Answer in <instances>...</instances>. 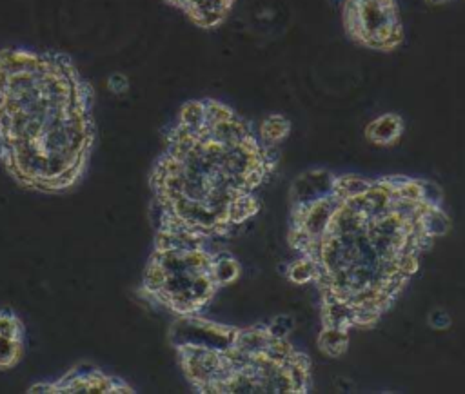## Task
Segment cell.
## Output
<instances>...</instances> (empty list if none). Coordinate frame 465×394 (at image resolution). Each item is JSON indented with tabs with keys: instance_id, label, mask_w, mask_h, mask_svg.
<instances>
[{
	"instance_id": "cell-1",
	"label": "cell",
	"mask_w": 465,
	"mask_h": 394,
	"mask_svg": "<svg viewBox=\"0 0 465 394\" xmlns=\"http://www.w3.org/2000/svg\"><path fill=\"white\" fill-rule=\"evenodd\" d=\"M93 86L60 51L0 49V164L24 189L60 195L93 153Z\"/></svg>"
},
{
	"instance_id": "cell-2",
	"label": "cell",
	"mask_w": 465,
	"mask_h": 394,
	"mask_svg": "<svg viewBox=\"0 0 465 394\" xmlns=\"http://www.w3.org/2000/svg\"><path fill=\"white\" fill-rule=\"evenodd\" d=\"M346 29L372 49H393L402 40L394 0H347Z\"/></svg>"
},
{
	"instance_id": "cell-3",
	"label": "cell",
	"mask_w": 465,
	"mask_h": 394,
	"mask_svg": "<svg viewBox=\"0 0 465 394\" xmlns=\"http://www.w3.org/2000/svg\"><path fill=\"white\" fill-rule=\"evenodd\" d=\"M35 394H130L134 393L128 382L119 376L108 374L91 363H78L57 382L35 384L29 387Z\"/></svg>"
},
{
	"instance_id": "cell-4",
	"label": "cell",
	"mask_w": 465,
	"mask_h": 394,
	"mask_svg": "<svg viewBox=\"0 0 465 394\" xmlns=\"http://www.w3.org/2000/svg\"><path fill=\"white\" fill-rule=\"evenodd\" d=\"M164 2L186 13L197 26L204 29H211L222 24L232 5V0H164Z\"/></svg>"
},
{
	"instance_id": "cell-5",
	"label": "cell",
	"mask_w": 465,
	"mask_h": 394,
	"mask_svg": "<svg viewBox=\"0 0 465 394\" xmlns=\"http://www.w3.org/2000/svg\"><path fill=\"white\" fill-rule=\"evenodd\" d=\"M333 191H335V178L324 171L305 173L304 177L296 180L295 187H293L295 204H304V206H311L316 200H322L327 195H331Z\"/></svg>"
},
{
	"instance_id": "cell-6",
	"label": "cell",
	"mask_w": 465,
	"mask_h": 394,
	"mask_svg": "<svg viewBox=\"0 0 465 394\" xmlns=\"http://www.w3.org/2000/svg\"><path fill=\"white\" fill-rule=\"evenodd\" d=\"M403 131V124L402 119H400L398 114H382V116H378L377 120H372L371 124L367 125L366 135L367 138L374 144L385 145V144H393L400 138Z\"/></svg>"
},
{
	"instance_id": "cell-7",
	"label": "cell",
	"mask_w": 465,
	"mask_h": 394,
	"mask_svg": "<svg viewBox=\"0 0 465 394\" xmlns=\"http://www.w3.org/2000/svg\"><path fill=\"white\" fill-rule=\"evenodd\" d=\"M271 342V336L267 334L265 327H257V329H246V331H237L232 347L248 354L264 353L265 347Z\"/></svg>"
},
{
	"instance_id": "cell-8",
	"label": "cell",
	"mask_w": 465,
	"mask_h": 394,
	"mask_svg": "<svg viewBox=\"0 0 465 394\" xmlns=\"http://www.w3.org/2000/svg\"><path fill=\"white\" fill-rule=\"evenodd\" d=\"M353 315L355 309L346 301H324V325L326 327H338L349 331V327L355 325Z\"/></svg>"
},
{
	"instance_id": "cell-9",
	"label": "cell",
	"mask_w": 465,
	"mask_h": 394,
	"mask_svg": "<svg viewBox=\"0 0 465 394\" xmlns=\"http://www.w3.org/2000/svg\"><path fill=\"white\" fill-rule=\"evenodd\" d=\"M240 276V264L229 254H215V262L211 267V278L217 287L232 284Z\"/></svg>"
},
{
	"instance_id": "cell-10",
	"label": "cell",
	"mask_w": 465,
	"mask_h": 394,
	"mask_svg": "<svg viewBox=\"0 0 465 394\" xmlns=\"http://www.w3.org/2000/svg\"><path fill=\"white\" fill-rule=\"evenodd\" d=\"M347 343H349L347 331L338 329V327H326L318 338L322 353L327 354V356H342L347 351Z\"/></svg>"
},
{
	"instance_id": "cell-11",
	"label": "cell",
	"mask_w": 465,
	"mask_h": 394,
	"mask_svg": "<svg viewBox=\"0 0 465 394\" xmlns=\"http://www.w3.org/2000/svg\"><path fill=\"white\" fill-rule=\"evenodd\" d=\"M24 356V340L22 338L0 336V371L16 367Z\"/></svg>"
},
{
	"instance_id": "cell-12",
	"label": "cell",
	"mask_w": 465,
	"mask_h": 394,
	"mask_svg": "<svg viewBox=\"0 0 465 394\" xmlns=\"http://www.w3.org/2000/svg\"><path fill=\"white\" fill-rule=\"evenodd\" d=\"M420 222H422V227H424L425 233L433 236V238L445 234L451 227L449 217L440 208H431V206L425 208V211L420 217Z\"/></svg>"
},
{
	"instance_id": "cell-13",
	"label": "cell",
	"mask_w": 465,
	"mask_h": 394,
	"mask_svg": "<svg viewBox=\"0 0 465 394\" xmlns=\"http://www.w3.org/2000/svg\"><path fill=\"white\" fill-rule=\"evenodd\" d=\"M259 209V202L249 193H242L229 202V222L243 223L253 217Z\"/></svg>"
},
{
	"instance_id": "cell-14",
	"label": "cell",
	"mask_w": 465,
	"mask_h": 394,
	"mask_svg": "<svg viewBox=\"0 0 465 394\" xmlns=\"http://www.w3.org/2000/svg\"><path fill=\"white\" fill-rule=\"evenodd\" d=\"M291 124L284 116L280 114H273L269 116L267 120H264V124L260 127V133H262V138L265 140V144H278L289 135Z\"/></svg>"
},
{
	"instance_id": "cell-15",
	"label": "cell",
	"mask_w": 465,
	"mask_h": 394,
	"mask_svg": "<svg viewBox=\"0 0 465 394\" xmlns=\"http://www.w3.org/2000/svg\"><path fill=\"white\" fill-rule=\"evenodd\" d=\"M371 182L363 180V178H357L349 175V177L335 178V191L340 195L342 198L347 197H360V195H366L369 189H371Z\"/></svg>"
},
{
	"instance_id": "cell-16",
	"label": "cell",
	"mask_w": 465,
	"mask_h": 394,
	"mask_svg": "<svg viewBox=\"0 0 465 394\" xmlns=\"http://www.w3.org/2000/svg\"><path fill=\"white\" fill-rule=\"evenodd\" d=\"M316 275V262H313L311 258L304 256L302 260L295 262L291 265L289 271H287V276H289L291 282L295 284H309V282L315 280Z\"/></svg>"
},
{
	"instance_id": "cell-17",
	"label": "cell",
	"mask_w": 465,
	"mask_h": 394,
	"mask_svg": "<svg viewBox=\"0 0 465 394\" xmlns=\"http://www.w3.org/2000/svg\"><path fill=\"white\" fill-rule=\"evenodd\" d=\"M264 353L267 354L273 362L284 363L285 360L289 358L291 354L295 353V349H293V345H291L289 342H285V338H282V340H273V338H271V342H269V345L265 347Z\"/></svg>"
},
{
	"instance_id": "cell-18",
	"label": "cell",
	"mask_w": 465,
	"mask_h": 394,
	"mask_svg": "<svg viewBox=\"0 0 465 394\" xmlns=\"http://www.w3.org/2000/svg\"><path fill=\"white\" fill-rule=\"evenodd\" d=\"M293 327H295V320L289 317V315H280L273 320V323L267 329V334L273 340H282V338H287L291 331H293Z\"/></svg>"
},
{
	"instance_id": "cell-19",
	"label": "cell",
	"mask_w": 465,
	"mask_h": 394,
	"mask_svg": "<svg viewBox=\"0 0 465 394\" xmlns=\"http://www.w3.org/2000/svg\"><path fill=\"white\" fill-rule=\"evenodd\" d=\"M418 271V254L400 253L398 254V273L405 278H411Z\"/></svg>"
},
{
	"instance_id": "cell-20",
	"label": "cell",
	"mask_w": 465,
	"mask_h": 394,
	"mask_svg": "<svg viewBox=\"0 0 465 394\" xmlns=\"http://www.w3.org/2000/svg\"><path fill=\"white\" fill-rule=\"evenodd\" d=\"M420 187H422V202L431 206V208H438L440 202H442V191H440L438 186L434 184H427V182H420Z\"/></svg>"
},
{
	"instance_id": "cell-21",
	"label": "cell",
	"mask_w": 465,
	"mask_h": 394,
	"mask_svg": "<svg viewBox=\"0 0 465 394\" xmlns=\"http://www.w3.org/2000/svg\"><path fill=\"white\" fill-rule=\"evenodd\" d=\"M394 195L407 198V200H413V202H422V187H420V182L407 180L396 189Z\"/></svg>"
},
{
	"instance_id": "cell-22",
	"label": "cell",
	"mask_w": 465,
	"mask_h": 394,
	"mask_svg": "<svg viewBox=\"0 0 465 394\" xmlns=\"http://www.w3.org/2000/svg\"><path fill=\"white\" fill-rule=\"evenodd\" d=\"M429 323L434 329H447V327L451 325V318L449 315L445 311H442V309H434L429 315Z\"/></svg>"
},
{
	"instance_id": "cell-23",
	"label": "cell",
	"mask_w": 465,
	"mask_h": 394,
	"mask_svg": "<svg viewBox=\"0 0 465 394\" xmlns=\"http://www.w3.org/2000/svg\"><path fill=\"white\" fill-rule=\"evenodd\" d=\"M427 2H431V4H444L447 0H427Z\"/></svg>"
}]
</instances>
